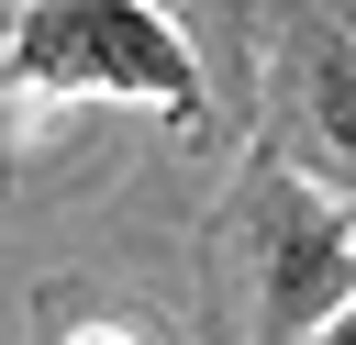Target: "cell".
Segmentation results:
<instances>
[{"label":"cell","mask_w":356,"mask_h":345,"mask_svg":"<svg viewBox=\"0 0 356 345\" xmlns=\"http://www.w3.org/2000/svg\"><path fill=\"white\" fill-rule=\"evenodd\" d=\"M0 89L11 100H134V111L189 122L200 56L156 0H22L0 33Z\"/></svg>","instance_id":"obj_1"},{"label":"cell","mask_w":356,"mask_h":345,"mask_svg":"<svg viewBox=\"0 0 356 345\" xmlns=\"http://www.w3.org/2000/svg\"><path fill=\"white\" fill-rule=\"evenodd\" d=\"M245 245H256V345H312L334 312H356V223L312 178H256Z\"/></svg>","instance_id":"obj_2"},{"label":"cell","mask_w":356,"mask_h":345,"mask_svg":"<svg viewBox=\"0 0 356 345\" xmlns=\"http://www.w3.org/2000/svg\"><path fill=\"white\" fill-rule=\"evenodd\" d=\"M312 122H323V145L356 167V45H323V56H312Z\"/></svg>","instance_id":"obj_3"},{"label":"cell","mask_w":356,"mask_h":345,"mask_svg":"<svg viewBox=\"0 0 356 345\" xmlns=\"http://www.w3.org/2000/svg\"><path fill=\"white\" fill-rule=\"evenodd\" d=\"M312 345H356V312H334V323H323V334H312Z\"/></svg>","instance_id":"obj_4"},{"label":"cell","mask_w":356,"mask_h":345,"mask_svg":"<svg viewBox=\"0 0 356 345\" xmlns=\"http://www.w3.org/2000/svg\"><path fill=\"white\" fill-rule=\"evenodd\" d=\"M67 345H134V334H67Z\"/></svg>","instance_id":"obj_5"}]
</instances>
